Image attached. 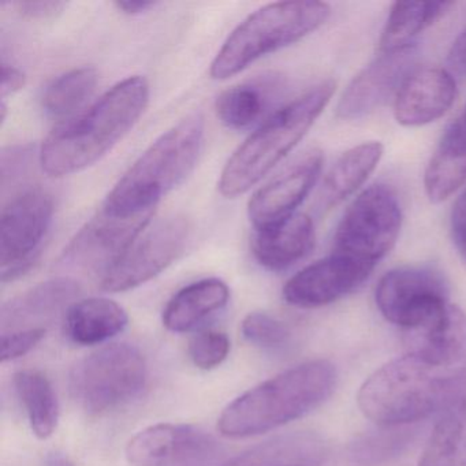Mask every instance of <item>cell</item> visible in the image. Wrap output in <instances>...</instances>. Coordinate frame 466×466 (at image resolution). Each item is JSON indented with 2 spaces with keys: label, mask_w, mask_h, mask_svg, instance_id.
<instances>
[{
  "label": "cell",
  "mask_w": 466,
  "mask_h": 466,
  "mask_svg": "<svg viewBox=\"0 0 466 466\" xmlns=\"http://www.w3.org/2000/svg\"><path fill=\"white\" fill-rule=\"evenodd\" d=\"M375 297L381 315L405 331L424 326L450 304L446 280L427 267H403L387 272Z\"/></svg>",
  "instance_id": "cell-11"
},
{
  "label": "cell",
  "mask_w": 466,
  "mask_h": 466,
  "mask_svg": "<svg viewBox=\"0 0 466 466\" xmlns=\"http://www.w3.org/2000/svg\"><path fill=\"white\" fill-rule=\"evenodd\" d=\"M187 353L198 370H214L228 359L230 353V339L225 332L208 329L190 339Z\"/></svg>",
  "instance_id": "cell-32"
},
{
  "label": "cell",
  "mask_w": 466,
  "mask_h": 466,
  "mask_svg": "<svg viewBox=\"0 0 466 466\" xmlns=\"http://www.w3.org/2000/svg\"><path fill=\"white\" fill-rule=\"evenodd\" d=\"M116 7L119 12L127 15H141L157 6V2H147V0H127V2H116Z\"/></svg>",
  "instance_id": "cell-38"
},
{
  "label": "cell",
  "mask_w": 466,
  "mask_h": 466,
  "mask_svg": "<svg viewBox=\"0 0 466 466\" xmlns=\"http://www.w3.org/2000/svg\"><path fill=\"white\" fill-rule=\"evenodd\" d=\"M99 75L94 67H78L64 73L46 88L43 110L53 118L64 121L81 113L96 91Z\"/></svg>",
  "instance_id": "cell-29"
},
{
  "label": "cell",
  "mask_w": 466,
  "mask_h": 466,
  "mask_svg": "<svg viewBox=\"0 0 466 466\" xmlns=\"http://www.w3.org/2000/svg\"><path fill=\"white\" fill-rule=\"evenodd\" d=\"M215 441L198 428L160 422L136 433L127 446L133 466H192L211 457Z\"/></svg>",
  "instance_id": "cell-15"
},
{
  "label": "cell",
  "mask_w": 466,
  "mask_h": 466,
  "mask_svg": "<svg viewBox=\"0 0 466 466\" xmlns=\"http://www.w3.org/2000/svg\"><path fill=\"white\" fill-rule=\"evenodd\" d=\"M148 102V81L125 78L51 132L39 152L43 171L65 177L95 165L137 124Z\"/></svg>",
  "instance_id": "cell-1"
},
{
  "label": "cell",
  "mask_w": 466,
  "mask_h": 466,
  "mask_svg": "<svg viewBox=\"0 0 466 466\" xmlns=\"http://www.w3.org/2000/svg\"><path fill=\"white\" fill-rule=\"evenodd\" d=\"M466 182V108L446 130L428 163L424 185L433 203L449 198Z\"/></svg>",
  "instance_id": "cell-23"
},
{
  "label": "cell",
  "mask_w": 466,
  "mask_h": 466,
  "mask_svg": "<svg viewBox=\"0 0 466 466\" xmlns=\"http://www.w3.org/2000/svg\"><path fill=\"white\" fill-rule=\"evenodd\" d=\"M334 91V81H323L275 110L231 155L220 174L219 192L228 198L249 192L302 140Z\"/></svg>",
  "instance_id": "cell-3"
},
{
  "label": "cell",
  "mask_w": 466,
  "mask_h": 466,
  "mask_svg": "<svg viewBox=\"0 0 466 466\" xmlns=\"http://www.w3.org/2000/svg\"><path fill=\"white\" fill-rule=\"evenodd\" d=\"M25 84L26 77L24 72H21L18 67L5 64V62L2 64V84H0L2 100H6L7 96L17 94L25 86Z\"/></svg>",
  "instance_id": "cell-36"
},
{
  "label": "cell",
  "mask_w": 466,
  "mask_h": 466,
  "mask_svg": "<svg viewBox=\"0 0 466 466\" xmlns=\"http://www.w3.org/2000/svg\"><path fill=\"white\" fill-rule=\"evenodd\" d=\"M416 45L381 53L349 84L338 103L337 116L343 121L364 118L387 103L416 70Z\"/></svg>",
  "instance_id": "cell-13"
},
{
  "label": "cell",
  "mask_w": 466,
  "mask_h": 466,
  "mask_svg": "<svg viewBox=\"0 0 466 466\" xmlns=\"http://www.w3.org/2000/svg\"><path fill=\"white\" fill-rule=\"evenodd\" d=\"M45 466H76L66 455L61 454V452H50L46 457Z\"/></svg>",
  "instance_id": "cell-39"
},
{
  "label": "cell",
  "mask_w": 466,
  "mask_h": 466,
  "mask_svg": "<svg viewBox=\"0 0 466 466\" xmlns=\"http://www.w3.org/2000/svg\"><path fill=\"white\" fill-rule=\"evenodd\" d=\"M53 217V198L39 187L23 190L4 207L0 218L2 283L17 280L34 268Z\"/></svg>",
  "instance_id": "cell-9"
},
{
  "label": "cell",
  "mask_w": 466,
  "mask_h": 466,
  "mask_svg": "<svg viewBox=\"0 0 466 466\" xmlns=\"http://www.w3.org/2000/svg\"><path fill=\"white\" fill-rule=\"evenodd\" d=\"M80 293V285L72 278H56L35 286L31 290L15 297L2 308V329L6 332L23 329L24 324L56 316L69 308Z\"/></svg>",
  "instance_id": "cell-25"
},
{
  "label": "cell",
  "mask_w": 466,
  "mask_h": 466,
  "mask_svg": "<svg viewBox=\"0 0 466 466\" xmlns=\"http://www.w3.org/2000/svg\"><path fill=\"white\" fill-rule=\"evenodd\" d=\"M452 6L451 2H397L381 34V53L413 45L417 35L432 25Z\"/></svg>",
  "instance_id": "cell-28"
},
{
  "label": "cell",
  "mask_w": 466,
  "mask_h": 466,
  "mask_svg": "<svg viewBox=\"0 0 466 466\" xmlns=\"http://www.w3.org/2000/svg\"><path fill=\"white\" fill-rule=\"evenodd\" d=\"M230 289L217 278L190 283L174 294L163 310L162 320L171 332H187L228 305Z\"/></svg>",
  "instance_id": "cell-24"
},
{
  "label": "cell",
  "mask_w": 466,
  "mask_h": 466,
  "mask_svg": "<svg viewBox=\"0 0 466 466\" xmlns=\"http://www.w3.org/2000/svg\"><path fill=\"white\" fill-rule=\"evenodd\" d=\"M331 15L323 2H278L245 18L223 43L211 64L214 80H228L275 51L318 31Z\"/></svg>",
  "instance_id": "cell-6"
},
{
  "label": "cell",
  "mask_w": 466,
  "mask_h": 466,
  "mask_svg": "<svg viewBox=\"0 0 466 466\" xmlns=\"http://www.w3.org/2000/svg\"><path fill=\"white\" fill-rule=\"evenodd\" d=\"M241 332L250 345L261 350H285L291 342V332L286 324L266 312H252L242 320Z\"/></svg>",
  "instance_id": "cell-31"
},
{
  "label": "cell",
  "mask_w": 466,
  "mask_h": 466,
  "mask_svg": "<svg viewBox=\"0 0 466 466\" xmlns=\"http://www.w3.org/2000/svg\"><path fill=\"white\" fill-rule=\"evenodd\" d=\"M400 225L402 211L397 195L386 185L370 187L343 215L332 253L376 267L394 248Z\"/></svg>",
  "instance_id": "cell-8"
},
{
  "label": "cell",
  "mask_w": 466,
  "mask_h": 466,
  "mask_svg": "<svg viewBox=\"0 0 466 466\" xmlns=\"http://www.w3.org/2000/svg\"><path fill=\"white\" fill-rule=\"evenodd\" d=\"M204 119L192 114L163 133L130 166L103 207L119 215L155 211L160 198L185 181L203 148Z\"/></svg>",
  "instance_id": "cell-4"
},
{
  "label": "cell",
  "mask_w": 466,
  "mask_h": 466,
  "mask_svg": "<svg viewBox=\"0 0 466 466\" xmlns=\"http://www.w3.org/2000/svg\"><path fill=\"white\" fill-rule=\"evenodd\" d=\"M383 157V146L378 141L360 144L346 151L334 163L321 187V204L332 208L353 195L364 185Z\"/></svg>",
  "instance_id": "cell-26"
},
{
  "label": "cell",
  "mask_w": 466,
  "mask_h": 466,
  "mask_svg": "<svg viewBox=\"0 0 466 466\" xmlns=\"http://www.w3.org/2000/svg\"><path fill=\"white\" fill-rule=\"evenodd\" d=\"M449 380L441 368L408 354L368 378L360 389L359 406L380 427L413 425L438 413Z\"/></svg>",
  "instance_id": "cell-5"
},
{
  "label": "cell",
  "mask_w": 466,
  "mask_h": 466,
  "mask_svg": "<svg viewBox=\"0 0 466 466\" xmlns=\"http://www.w3.org/2000/svg\"><path fill=\"white\" fill-rule=\"evenodd\" d=\"M45 337L46 329L43 327L4 332L2 334V362L15 361L26 356L42 342Z\"/></svg>",
  "instance_id": "cell-33"
},
{
  "label": "cell",
  "mask_w": 466,
  "mask_h": 466,
  "mask_svg": "<svg viewBox=\"0 0 466 466\" xmlns=\"http://www.w3.org/2000/svg\"><path fill=\"white\" fill-rule=\"evenodd\" d=\"M451 234L458 252L466 261V192L461 195L451 212Z\"/></svg>",
  "instance_id": "cell-35"
},
{
  "label": "cell",
  "mask_w": 466,
  "mask_h": 466,
  "mask_svg": "<svg viewBox=\"0 0 466 466\" xmlns=\"http://www.w3.org/2000/svg\"><path fill=\"white\" fill-rule=\"evenodd\" d=\"M384 430L360 436L350 446L353 462L361 466H378L402 454L419 435L414 427H383Z\"/></svg>",
  "instance_id": "cell-30"
},
{
  "label": "cell",
  "mask_w": 466,
  "mask_h": 466,
  "mask_svg": "<svg viewBox=\"0 0 466 466\" xmlns=\"http://www.w3.org/2000/svg\"><path fill=\"white\" fill-rule=\"evenodd\" d=\"M283 80L278 75H264L239 86L226 89L215 103L218 118L234 130L249 129L263 124L278 97L282 94Z\"/></svg>",
  "instance_id": "cell-21"
},
{
  "label": "cell",
  "mask_w": 466,
  "mask_h": 466,
  "mask_svg": "<svg viewBox=\"0 0 466 466\" xmlns=\"http://www.w3.org/2000/svg\"><path fill=\"white\" fill-rule=\"evenodd\" d=\"M280 466H302V465H280Z\"/></svg>",
  "instance_id": "cell-40"
},
{
  "label": "cell",
  "mask_w": 466,
  "mask_h": 466,
  "mask_svg": "<svg viewBox=\"0 0 466 466\" xmlns=\"http://www.w3.org/2000/svg\"><path fill=\"white\" fill-rule=\"evenodd\" d=\"M17 12L24 17L31 20H47L56 15H62L66 9L67 4L65 2H56V0H40V2H18L15 5Z\"/></svg>",
  "instance_id": "cell-34"
},
{
  "label": "cell",
  "mask_w": 466,
  "mask_h": 466,
  "mask_svg": "<svg viewBox=\"0 0 466 466\" xmlns=\"http://www.w3.org/2000/svg\"><path fill=\"white\" fill-rule=\"evenodd\" d=\"M373 269L370 264L332 253L289 279L283 288V299L304 309L326 307L360 288Z\"/></svg>",
  "instance_id": "cell-14"
},
{
  "label": "cell",
  "mask_w": 466,
  "mask_h": 466,
  "mask_svg": "<svg viewBox=\"0 0 466 466\" xmlns=\"http://www.w3.org/2000/svg\"><path fill=\"white\" fill-rule=\"evenodd\" d=\"M323 160L321 151L309 149L268 184L256 190L248 203V215L256 230L268 228L296 214L297 207L315 187Z\"/></svg>",
  "instance_id": "cell-16"
},
{
  "label": "cell",
  "mask_w": 466,
  "mask_h": 466,
  "mask_svg": "<svg viewBox=\"0 0 466 466\" xmlns=\"http://www.w3.org/2000/svg\"><path fill=\"white\" fill-rule=\"evenodd\" d=\"M337 381V370L326 360L297 365L228 403L218 420V430L231 439L277 430L323 405L334 392Z\"/></svg>",
  "instance_id": "cell-2"
},
{
  "label": "cell",
  "mask_w": 466,
  "mask_h": 466,
  "mask_svg": "<svg viewBox=\"0 0 466 466\" xmlns=\"http://www.w3.org/2000/svg\"><path fill=\"white\" fill-rule=\"evenodd\" d=\"M455 96L457 86L449 70L419 67L403 81L395 96V119L403 127H424L443 116Z\"/></svg>",
  "instance_id": "cell-17"
},
{
  "label": "cell",
  "mask_w": 466,
  "mask_h": 466,
  "mask_svg": "<svg viewBox=\"0 0 466 466\" xmlns=\"http://www.w3.org/2000/svg\"><path fill=\"white\" fill-rule=\"evenodd\" d=\"M15 386L34 435L42 441L51 438L58 428L61 409L47 376L39 370H20L15 375Z\"/></svg>",
  "instance_id": "cell-27"
},
{
  "label": "cell",
  "mask_w": 466,
  "mask_h": 466,
  "mask_svg": "<svg viewBox=\"0 0 466 466\" xmlns=\"http://www.w3.org/2000/svg\"><path fill=\"white\" fill-rule=\"evenodd\" d=\"M447 64L450 66V73H454L458 77L466 78V29L457 37L450 48Z\"/></svg>",
  "instance_id": "cell-37"
},
{
  "label": "cell",
  "mask_w": 466,
  "mask_h": 466,
  "mask_svg": "<svg viewBox=\"0 0 466 466\" xmlns=\"http://www.w3.org/2000/svg\"><path fill=\"white\" fill-rule=\"evenodd\" d=\"M405 332L409 354L435 367H450L466 357V312L457 305H447L424 326Z\"/></svg>",
  "instance_id": "cell-20"
},
{
  "label": "cell",
  "mask_w": 466,
  "mask_h": 466,
  "mask_svg": "<svg viewBox=\"0 0 466 466\" xmlns=\"http://www.w3.org/2000/svg\"><path fill=\"white\" fill-rule=\"evenodd\" d=\"M154 212L119 215L102 207L67 245L61 266L84 274L100 275L102 279L148 228Z\"/></svg>",
  "instance_id": "cell-10"
},
{
  "label": "cell",
  "mask_w": 466,
  "mask_h": 466,
  "mask_svg": "<svg viewBox=\"0 0 466 466\" xmlns=\"http://www.w3.org/2000/svg\"><path fill=\"white\" fill-rule=\"evenodd\" d=\"M312 219L294 214L268 228L256 230L252 239L253 256L269 271H285L304 260L315 248Z\"/></svg>",
  "instance_id": "cell-19"
},
{
  "label": "cell",
  "mask_w": 466,
  "mask_h": 466,
  "mask_svg": "<svg viewBox=\"0 0 466 466\" xmlns=\"http://www.w3.org/2000/svg\"><path fill=\"white\" fill-rule=\"evenodd\" d=\"M147 379L146 359L136 346L110 343L76 362L70 372V394L81 410L97 416L137 398Z\"/></svg>",
  "instance_id": "cell-7"
},
{
  "label": "cell",
  "mask_w": 466,
  "mask_h": 466,
  "mask_svg": "<svg viewBox=\"0 0 466 466\" xmlns=\"http://www.w3.org/2000/svg\"><path fill=\"white\" fill-rule=\"evenodd\" d=\"M187 218L171 215L147 228L118 263L100 279L108 293L132 290L165 271L178 258L189 238Z\"/></svg>",
  "instance_id": "cell-12"
},
{
  "label": "cell",
  "mask_w": 466,
  "mask_h": 466,
  "mask_svg": "<svg viewBox=\"0 0 466 466\" xmlns=\"http://www.w3.org/2000/svg\"><path fill=\"white\" fill-rule=\"evenodd\" d=\"M127 310L110 299L92 297L73 302L65 315V334L76 345L107 342L127 329Z\"/></svg>",
  "instance_id": "cell-22"
},
{
  "label": "cell",
  "mask_w": 466,
  "mask_h": 466,
  "mask_svg": "<svg viewBox=\"0 0 466 466\" xmlns=\"http://www.w3.org/2000/svg\"><path fill=\"white\" fill-rule=\"evenodd\" d=\"M419 466H466V364L450 375L438 421Z\"/></svg>",
  "instance_id": "cell-18"
}]
</instances>
